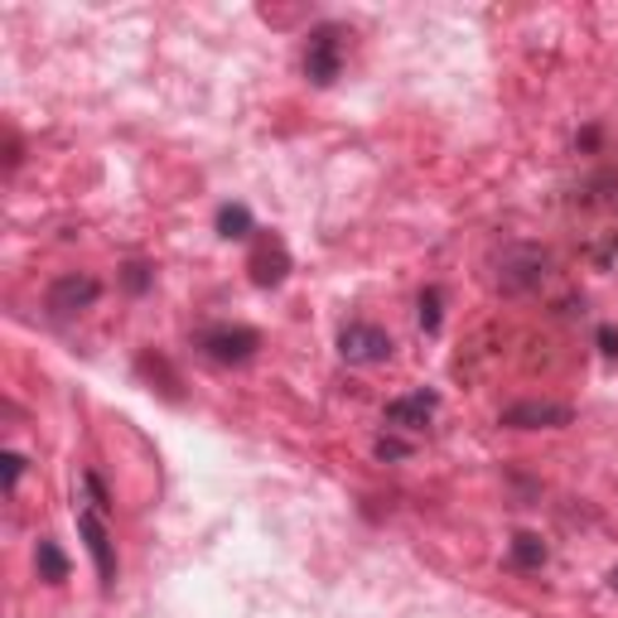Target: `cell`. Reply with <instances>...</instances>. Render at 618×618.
Returning a JSON list of instances; mask_svg holds the SVG:
<instances>
[{"mask_svg": "<svg viewBox=\"0 0 618 618\" xmlns=\"http://www.w3.org/2000/svg\"><path fill=\"white\" fill-rule=\"evenodd\" d=\"M256 348H261V334H256L252 324H208L203 334H199V353H203L208 363H218V367L252 363Z\"/></svg>", "mask_w": 618, "mask_h": 618, "instance_id": "7a4b0ae2", "label": "cell"}, {"mask_svg": "<svg viewBox=\"0 0 618 618\" xmlns=\"http://www.w3.org/2000/svg\"><path fill=\"white\" fill-rule=\"evenodd\" d=\"M218 237H222V242H247V237H256L252 208H247V203H222L218 208Z\"/></svg>", "mask_w": 618, "mask_h": 618, "instance_id": "7c38bea8", "label": "cell"}, {"mask_svg": "<svg viewBox=\"0 0 618 618\" xmlns=\"http://www.w3.org/2000/svg\"><path fill=\"white\" fill-rule=\"evenodd\" d=\"M589 261H595V266H604V271H614V266H618V232L589 247Z\"/></svg>", "mask_w": 618, "mask_h": 618, "instance_id": "2e32d148", "label": "cell"}, {"mask_svg": "<svg viewBox=\"0 0 618 618\" xmlns=\"http://www.w3.org/2000/svg\"><path fill=\"white\" fill-rule=\"evenodd\" d=\"M391 334L383 324H367V320H353L338 328V358H344L348 367H377L391 358Z\"/></svg>", "mask_w": 618, "mask_h": 618, "instance_id": "3957f363", "label": "cell"}, {"mask_svg": "<svg viewBox=\"0 0 618 618\" xmlns=\"http://www.w3.org/2000/svg\"><path fill=\"white\" fill-rule=\"evenodd\" d=\"M575 420V411L565 401H512L503 416H497V426L503 430H561V426H570Z\"/></svg>", "mask_w": 618, "mask_h": 618, "instance_id": "ba28073f", "label": "cell"}, {"mask_svg": "<svg viewBox=\"0 0 618 618\" xmlns=\"http://www.w3.org/2000/svg\"><path fill=\"white\" fill-rule=\"evenodd\" d=\"M546 266H551V256L542 247H507L503 266H497V285H503L507 295H527L546 281Z\"/></svg>", "mask_w": 618, "mask_h": 618, "instance_id": "5b68a950", "label": "cell"}, {"mask_svg": "<svg viewBox=\"0 0 618 618\" xmlns=\"http://www.w3.org/2000/svg\"><path fill=\"white\" fill-rule=\"evenodd\" d=\"M344 73V24L324 20L305 39V77L314 87H334Z\"/></svg>", "mask_w": 618, "mask_h": 618, "instance_id": "6da1fadb", "label": "cell"}, {"mask_svg": "<svg viewBox=\"0 0 618 618\" xmlns=\"http://www.w3.org/2000/svg\"><path fill=\"white\" fill-rule=\"evenodd\" d=\"M34 570L44 585H63L69 580V556H63V546L54 542V536H44V542L34 546Z\"/></svg>", "mask_w": 618, "mask_h": 618, "instance_id": "8fae6325", "label": "cell"}, {"mask_svg": "<svg viewBox=\"0 0 618 618\" xmlns=\"http://www.w3.org/2000/svg\"><path fill=\"white\" fill-rule=\"evenodd\" d=\"M247 271H252V285L271 291L291 275V247L281 242L275 232H256L252 237V252H247Z\"/></svg>", "mask_w": 618, "mask_h": 618, "instance_id": "52a82bcc", "label": "cell"}, {"mask_svg": "<svg viewBox=\"0 0 618 618\" xmlns=\"http://www.w3.org/2000/svg\"><path fill=\"white\" fill-rule=\"evenodd\" d=\"M436 411H440V397H436V391H411V397L387 401L383 420H387V430H426Z\"/></svg>", "mask_w": 618, "mask_h": 618, "instance_id": "9c48e42d", "label": "cell"}, {"mask_svg": "<svg viewBox=\"0 0 618 618\" xmlns=\"http://www.w3.org/2000/svg\"><path fill=\"white\" fill-rule=\"evenodd\" d=\"M150 281H155V275H150L146 261H126V266H122V285H126L130 295H146Z\"/></svg>", "mask_w": 618, "mask_h": 618, "instance_id": "5bb4252c", "label": "cell"}, {"mask_svg": "<svg viewBox=\"0 0 618 618\" xmlns=\"http://www.w3.org/2000/svg\"><path fill=\"white\" fill-rule=\"evenodd\" d=\"M77 532H83L87 556H92V565H97L102 589H112L116 585V551H112V532H107V512H97L92 503L77 507Z\"/></svg>", "mask_w": 618, "mask_h": 618, "instance_id": "8992f818", "label": "cell"}, {"mask_svg": "<svg viewBox=\"0 0 618 618\" xmlns=\"http://www.w3.org/2000/svg\"><path fill=\"white\" fill-rule=\"evenodd\" d=\"M599 348H604V358H618V328L614 324L599 328Z\"/></svg>", "mask_w": 618, "mask_h": 618, "instance_id": "ac0fdd59", "label": "cell"}, {"mask_svg": "<svg viewBox=\"0 0 618 618\" xmlns=\"http://www.w3.org/2000/svg\"><path fill=\"white\" fill-rule=\"evenodd\" d=\"M102 300V281L87 271H63L54 285L44 291V310L54 314V320H73V314L92 310Z\"/></svg>", "mask_w": 618, "mask_h": 618, "instance_id": "277c9868", "label": "cell"}, {"mask_svg": "<svg viewBox=\"0 0 618 618\" xmlns=\"http://www.w3.org/2000/svg\"><path fill=\"white\" fill-rule=\"evenodd\" d=\"M373 454L383 459V464H391V459H411V440H397V436H383L373 444Z\"/></svg>", "mask_w": 618, "mask_h": 618, "instance_id": "9a60e30c", "label": "cell"}, {"mask_svg": "<svg viewBox=\"0 0 618 618\" xmlns=\"http://www.w3.org/2000/svg\"><path fill=\"white\" fill-rule=\"evenodd\" d=\"M20 473H24V454L10 450V454H6V493L20 489Z\"/></svg>", "mask_w": 618, "mask_h": 618, "instance_id": "e0dca14e", "label": "cell"}, {"mask_svg": "<svg viewBox=\"0 0 618 618\" xmlns=\"http://www.w3.org/2000/svg\"><path fill=\"white\" fill-rule=\"evenodd\" d=\"M416 320H420V328H426V334H440V320H444V291H440V285H426V291H420Z\"/></svg>", "mask_w": 618, "mask_h": 618, "instance_id": "4fadbf2b", "label": "cell"}, {"mask_svg": "<svg viewBox=\"0 0 618 618\" xmlns=\"http://www.w3.org/2000/svg\"><path fill=\"white\" fill-rule=\"evenodd\" d=\"M609 589H618V565H614V570H609Z\"/></svg>", "mask_w": 618, "mask_h": 618, "instance_id": "d6986e66", "label": "cell"}, {"mask_svg": "<svg viewBox=\"0 0 618 618\" xmlns=\"http://www.w3.org/2000/svg\"><path fill=\"white\" fill-rule=\"evenodd\" d=\"M507 561L517 565V570H542V565L551 561V551L546 542L536 532H512V542H507Z\"/></svg>", "mask_w": 618, "mask_h": 618, "instance_id": "30bf717a", "label": "cell"}]
</instances>
